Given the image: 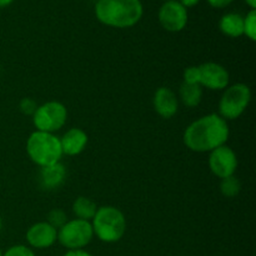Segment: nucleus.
I'll list each match as a JSON object with an SVG mask.
<instances>
[{"label":"nucleus","mask_w":256,"mask_h":256,"mask_svg":"<svg viewBox=\"0 0 256 256\" xmlns=\"http://www.w3.org/2000/svg\"><path fill=\"white\" fill-rule=\"evenodd\" d=\"M62 256H92L90 252H85L84 249H79V250H68Z\"/></svg>","instance_id":"393cba45"},{"label":"nucleus","mask_w":256,"mask_h":256,"mask_svg":"<svg viewBox=\"0 0 256 256\" xmlns=\"http://www.w3.org/2000/svg\"><path fill=\"white\" fill-rule=\"evenodd\" d=\"M12 2H14V0H0V8L8 6V5L12 4Z\"/></svg>","instance_id":"bb28decb"},{"label":"nucleus","mask_w":256,"mask_h":256,"mask_svg":"<svg viewBox=\"0 0 256 256\" xmlns=\"http://www.w3.org/2000/svg\"><path fill=\"white\" fill-rule=\"evenodd\" d=\"M90 222L95 236L106 244L118 242L122 239L126 232V219L124 212L112 205L98 208Z\"/></svg>","instance_id":"7ed1b4c3"},{"label":"nucleus","mask_w":256,"mask_h":256,"mask_svg":"<svg viewBox=\"0 0 256 256\" xmlns=\"http://www.w3.org/2000/svg\"><path fill=\"white\" fill-rule=\"evenodd\" d=\"M252 102V89L244 82L225 88L219 102V115L224 120H236Z\"/></svg>","instance_id":"39448f33"},{"label":"nucleus","mask_w":256,"mask_h":256,"mask_svg":"<svg viewBox=\"0 0 256 256\" xmlns=\"http://www.w3.org/2000/svg\"><path fill=\"white\" fill-rule=\"evenodd\" d=\"M66 178V169L62 162L44 166L40 170V182L46 190H54L62 186Z\"/></svg>","instance_id":"4468645a"},{"label":"nucleus","mask_w":256,"mask_h":256,"mask_svg":"<svg viewBox=\"0 0 256 256\" xmlns=\"http://www.w3.org/2000/svg\"><path fill=\"white\" fill-rule=\"evenodd\" d=\"M179 99L186 108L198 106L202 99V88L198 84L182 82L179 89Z\"/></svg>","instance_id":"dca6fc26"},{"label":"nucleus","mask_w":256,"mask_h":256,"mask_svg":"<svg viewBox=\"0 0 256 256\" xmlns=\"http://www.w3.org/2000/svg\"><path fill=\"white\" fill-rule=\"evenodd\" d=\"M240 190H242V182L234 175L229 178H225V179H222V182H220V192L225 198L232 199V198L238 196Z\"/></svg>","instance_id":"a211bd4d"},{"label":"nucleus","mask_w":256,"mask_h":256,"mask_svg":"<svg viewBox=\"0 0 256 256\" xmlns=\"http://www.w3.org/2000/svg\"><path fill=\"white\" fill-rule=\"evenodd\" d=\"M36 102L34 99H32V98H24V99H22V102L19 104L20 112L25 115H32V116L35 112V110H36Z\"/></svg>","instance_id":"5701e85b"},{"label":"nucleus","mask_w":256,"mask_h":256,"mask_svg":"<svg viewBox=\"0 0 256 256\" xmlns=\"http://www.w3.org/2000/svg\"><path fill=\"white\" fill-rule=\"evenodd\" d=\"M165 2H170V0H165Z\"/></svg>","instance_id":"7c9ffc66"},{"label":"nucleus","mask_w":256,"mask_h":256,"mask_svg":"<svg viewBox=\"0 0 256 256\" xmlns=\"http://www.w3.org/2000/svg\"><path fill=\"white\" fill-rule=\"evenodd\" d=\"M219 28L222 32L230 38H239L244 35V18L236 12L225 14L220 19Z\"/></svg>","instance_id":"2eb2a0df"},{"label":"nucleus","mask_w":256,"mask_h":256,"mask_svg":"<svg viewBox=\"0 0 256 256\" xmlns=\"http://www.w3.org/2000/svg\"><path fill=\"white\" fill-rule=\"evenodd\" d=\"M88 142H89V138L84 130L80 128H72L60 138L62 155L76 156L82 154L86 148Z\"/></svg>","instance_id":"ddd939ff"},{"label":"nucleus","mask_w":256,"mask_h":256,"mask_svg":"<svg viewBox=\"0 0 256 256\" xmlns=\"http://www.w3.org/2000/svg\"><path fill=\"white\" fill-rule=\"evenodd\" d=\"M159 22L166 32H182L188 24V9L176 0L165 2L159 10Z\"/></svg>","instance_id":"1a4fd4ad"},{"label":"nucleus","mask_w":256,"mask_h":256,"mask_svg":"<svg viewBox=\"0 0 256 256\" xmlns=\"http://www.w3.org/2000/svg\"><path fill=\"white\" fill-rule=\"evenodd\" d=\"M72 212L76 216V219L85 220V222H92L95 212L98 210L96 202L86 196H79L72 202Z\"/></svg>","instance_id":"f3484780"},{"label":"nucleus","mask_w":256,"mask_h":256,"mask_svg":"<svg viewBox=\"0 0 256 256\" xmlns=\"http://www.w3.org/2000/svg\"><path fill=\"white\" fill-rule=\"evenodd\" d=\"M245 2L252 9H256V0H245Z\"/></svg>","instance_id":"cd10ccee"},{"label":"nucleus","mask_w":256,"mask_h":256,"mask_svg":"<svg viewBox=\"0 0 256 256\" xmlns=\"http://www.w3.org/2000/svg\"><path fill=\"white\" fill-rule=\"evenodd\" d=\"M238 156L234 150L226 144L216 148L209 155V168L219 179L232 176L238 169Z\"/></svg>","instance_id":"6e6552de"},{"label":"nucleus","mask_w":256,"mask_h":256,"mask_svg":"<svg viewBox=\"0 0 256 256\" xmlns=\"http://www.w3.org/2000/svg\"><path fill=\"white\" fill-rule=\"evenodd\" d=\"M48 222H49L52 226H54L55 229L59 230L65 222H68L66 212L62 209H52V212L48 214Z\"/></svg>","instance_id":"aec40b11"},{"label":"nucleus","mask_w":256,"mask_h":256,"mask_svg":"<svg viewBox=\"0 0 256 256\" xmlns=\"http://www.w3.org/2000/svg\"><path fill=\"white\" fill-rule=\"evenodd\" d=\"M244 35L252 42L256 40V10L252 9L244 18Z\"/></svg>","instance_id":"6ab92c4d"},{"label":"nucleus","mask_w":256,"mask_h":256,"mask_svg":"<svg viewBox=\"0 0 256 256\" xmlns=\"http://www.w3.org/2000/svg\"><path fill=\"white\" fill-rule=\"evenodd\" d=\"M182 79L186 84H198L199 85V69L198 66H189L182 72Z\"/></svg>","instance_id":"4be33fe9"},{"label":"nucleus","mask_w":256,"mask_h":256,"mask_svg":"<svg viewBox=\"0 0 256 256\" xmlns=\"http://www.w3.org/2000/svg\"><path fill=\"white\" fill-rule=\"evenodd\" d=\"M152 106L162 119H172L179 110V99L170 88L162 86L154 92Z\"/></svg>","instance_id":"f8f14e48"},{"label":"nucleus","mask_w":256,"mask_h":256,"mask_svg":"<svg viewBox=\"0 0 256 256\" xmlns=\"http://www.w3.org/2000/svg\"><path fill=\"white\" fill-rule=\"evenodd\" d=\"M2 256H35L32 248L26 245H14L10 246L5 252H2Z\"/></svg>","instance_id":"412c9836"},{"label":"nucleus","mask_w":256,"mask_h":256,"mask_svg":"<svg viewBox=\"0 0 256 256\" xmlns=\"http://www.w3.org/2000/svg\"><path fill=\"white\" fill-rule=\"evenodd\" d=\"M232 2H234V0H208V2H209L212 6L218 8V9H222V8L228 6V5L232 4Z\"/></svg>","instance_id":"b1692460"},{"label":"nucleus","mask_w":256,"mask_h":256,"mask_svg":"<svg viewBox=\"0 0 256 256\" xmlns=\"http://www.w3.org/2000/svg\"><path fill=\"white\" fill-rule=\"evenodd\" d=\"M2 216H0V232H2Z\"/></svg>","instance_id":"c85d7f7f"},{"label":"nucleus","mask_w":256,"mask_h":256,"mask_svg":"<svg viewBox=\"0 0 256 256\" xmlns=\"http://www.w3.org/2000/svg\"><path fill=\"white\" fill-rule=\"evenodd\" d=\"M94 238L92 222L80 219L68 220L58 230V242L68 250L84 249Z\"/></svg>","instance_id":"0eeeda50"},{"label":"nucleus","mask_w":256,"mask_h":256,"mask_svg":"<svg viewBox=\"0 0 256 256\" xmlns=\"http://www.w3.org/2000/svg\"><path fill=\"white\" fill-rule=\"evenodd\" d=\"M0 256H2V250H0Z\"/></svg>","instance_id":"c756f323"},{"label":"nucleus","mask_w":256,"mask_h":256,"mask_svg":"<svg viewBox=\"0 0 256 256\" xmlns=\"http://www.w3.org/2000/svg\"><path fill=\"white\" fill-rule=\"evenodd\" d=\"M229 135L230 129L226 120L212 112L194 120L185 129L182 140L192 152H210L226 144Z\"/></svg>","instance_id":"f257e3e1"},{"label":"nucleus","mask_w":256,"mask_h":256,"mask_svg":"<svg viewBox=\"0 0 256 256\" xmlns=\"http://www.w3.org/2000/svg\"><path fill=\"white\" fill-rule=\"evenodd\" d=\"M68 110L62 102L52 100L38 105L32 114V124L36 130L55 134L66 124Z\"/></svg>","instance_id":"423d86ee"},{"label":"nucleus","mask_w":256,"mask_h":256,"mask_svg":"<svg viewBox=\"0 0 256 256\" xmlns=\"http://www.w3.org/2000/svg\"><path fill=\"white\" fill-rule=\"evenodd\" d=\"M58 230L48 222L32 224L26 232V242L32 249H49L56 242Z\"/></svg>","instance_id":"9b49d317"},{"label":"nucleus","mask_w":256,"mask_h":256,"mask_svg":"<svg viewBox=\"0 0 256 256\" xmlns=\"http://www.w3.org/2000/svg\"><path fill=\"white\" fill-rule=\"evenodd\" d=\"M199 69V85L209 90H224L229 86V72L222 64L208 62L198 65Z\"/></svg>","instance_id":"9d476101"},{"label":"nucleus","mask_w":256,"mask_h":256,"mask_svg":"<svg viewBox=\"0 0 256 256\" xmlns=\"http://www.w3.org/2000/svg\"><path fill=\"white\" fill-rule=\"evenodd\" d=\"M140 0H99L95 5L96 19L112 28H132L142 16Z\"/></svg>","instance_id":"f03ea898"},{"label":"nucleus","mask_w":256,"mask_h":256,"mask_svg":"<svg viewBox=\"0 0 256 256\" xmlns=\"http://www.w3.org/2000/svg\"><path fill=\"white\" fill-rule=\"evenodd\" d=\"M26 152L30 160L40 168L60 162L62 156L60 138L52 132L35 130L26 140Z\"/></svg>","instance_id":"20e7f679"},{"label":"nucleus","mask_w":256,"mask_h":256,"mask_svg":"<svg viewBox=\"0 0 256 256\" xmlns=\"http://www.w3.org/2000/svg\"><path fill=\"white\" fill-rule=\"evenodd\" d=\"M200 0H180V4L182 5L184 8H192V6H195L196 4H199Z\"/></svg>","instance_id":"a878e982"}]
</instances>
